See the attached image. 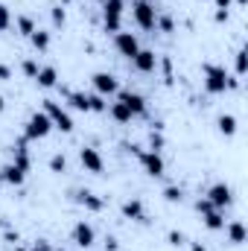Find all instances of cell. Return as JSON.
<instances>
[{"label": "cell", "mask_w": 248, "mask_h": 251, "mask_svg": "<svg viewBox=\"0 0 248 251\" xmlns=\"http://www.w3.org/2000/svg\"><path fill=\"white\" fill-rule=\"evenodd\" d=\"M201 76H204V91L207 94H225V91H231V76H228V70L222 67V64H204L201 67Z\"/></svg>", "instance_id": "cell-1"}, {"label": "cell", "mask_w": 248, "mask_h": 251, "mask_svg": "<svg viewBox=\"0 0 248 251\" xmlns=\"http://www.w3.org/2000/svg\"><path fill=\"white\" fill-rule=\"evenodd\" d=\"M196 210H198L204 228H210V231H222V228H225V210L213 207L207 199H198V201H196Z\"/></svg>", "instance_id": "cell-2"}, {"label": "cell", "mask_w": 248, "mask_h": 251, "mask_svg": "<svg viewBox=\"0 0 248 251\" xmlns=\"http://www.w3.org/2000/svg\"><path fill=\"white\" fill-rule=\"evenodd\" d=\"M53 131V123L44 111H35L29 120H26V128H24V140H44L47 134Z\"/></svg>", "instance_id": "cell-3"}, {"label": "cell", "mask_w": 248, "mask_h": 251, "mask_svg": "<svg viewBox=\"0 0 248 251\" xmlns=\"http://www.w3.org/2000/svg\"><path fill=\"white\" fill-rule=\"evenodd\" d=\"M131 18H134V24L140 26V29H155V21H158V9L149 3V0H137V3H131Z\"/></svg>", "instance_id": "cell-4"}, {"label": "cell", "mask_w": 248, "mask_h": 251, "mask_svg": "<svg viewBox=\"0 0 248 251\" xmlns=\"http://www.w3.org/2000/svg\"><path fill=\"white\" fill-rule=\"evenodd\" d=\"M123 12H125L123 0H105V3H102V21H105V29H108V32H120Z\"/></svg>", "instance_id": "cell-5"}, {"label": "cell", "mask_w": 248, "mask_h": 251, "mask_svg": "<svg viewBox=\"0 0 248 251\" xmlns=\"http://www.w3.org/2000/svg\"><path fill=\"white\" fill-rule=\"evenodd\" d=\"M44 114L50 117V123H53V128H62V131H73V117L64 111L59 102H44Z\"/></svg>", "instance_id": "cell-6"}, {"label": "cell", "mask_w": 248, "mask_h": 251, "mask_svg": "<svg viewBox=\"0 0 248 251\" xmlns=\"http://www.w3.org/2000/svg\"><path fill=\"white\" fill-rule=\"evenodd\" d=\"M137 161H140V167H143V173L146 176H152V178H161L164 176V158H161V152H140L137 149Z\"/></svg>", "instance_id": "cell-7"}, {"label": "cell", "mask_w": 248, "mask_h": 251, "mask_svg": "<svg viewBox=\"0 0 248 251\" xmlns=\"http://www.w3.org/2000/svg\"><path fill=\"white\" fill-rule=\"evenodd\" d=\"M213 207H219V210H225V207H231V201H234V190L228 187L225 181H216L213 187L207 190V196H204Z\"/></svg>", "instance_id": "cell-8"}, {"label": "cell", "mask_w": 248, "mask_h": 251, "mask_svg": "<svg viewBox=\"0 0 248 251\" xmlns=\"http://www.w3.org/2000/svg\"><path fill=\"white\" fill-rule=\"evenodd\" d=\"M114 47H117V53L125 56V59H134V56L140 53V41H137V35H134V32H117Z\"/></svg>", "instance_id": "cell-9"}, {"label": "cell", "mask_w": 248, "mask_h": 251, "mask_svg": "<svg viewBox=\"0 0 248 251\" xmlns=\"http://www.w3.org/2000/svg\"><path fill=\"white\" fill-rule=\"evenodd\" d=\"M79 161H82V167H85L88 173H102V170H105V161H102V155H99L94 146H82V149H79Z\"/></svg>", "instance_id": "cell-10"}, {"label": "cell", "mask_w": 248, "mask_h": 251, "mask_svg": "<svg viewBox=\"0 0 248 251\" xmlns=\"http://www.w3.org/2000/svg\"><path fill=\"white\" fill-rule=\"evenodd\" d=\"M117 102H123L134 117L146 114V100H143L140 94H134V91H117Z\"/></svg>", "instance_id": "cell-11"}, {"label": "cell", "mask_w": 248, "mask_h": 251, "mask_svg": "<svg viewBox=\"0 0 248 251\" xmlns=\"http://www.w3.org/2000/svg\"><path fill=\"white\" fill-rule=\"evenodd\" d=\"M73 243H76L79 249H91V246L97 243V231H94V225H88V222H76V225H73Z\"/></svg>", "instance_id": "cell-12"}, {"label": "cell", "mask_w": 248, "mask_h": 251, "mask_svg": "<svg viewBox=\"0 0 248 251\" xmlns=\"http://www.w3.org/2000/svg\"><path fill=\"white\" fill-rule=\"evenodd\" d=\"M94 88L99 97H108V94H117L120 91V82L114 73H94Z\"/></svg>", "instance_id": "cell-13"}, {"label": "cell", "mask_w": 248, "mask_h": 251, "mask_svg": "<svg viewBox=\"0 0 248 251\" xmlns=\"http://www.w3.org/2000/svg\"><path fill=\"white\" fill-rule=\"evenodd\" d=\"M131 64H134L137 73H152V70L158 67V56H155L152 50H143V47H140V53L131 59Z\"/></svg>", "instance_id": "cell-14"}, {"label": "cell", "mask_w": 248, "mask_h": 251, "mask_svg": "<svg viewBox=\"0 0 248 251\" xmlns=\"http://www.w3.org/2000/svg\"><path fill=\"white\" fill-rule=\"evenodd\" d=\"M76 201H79L85 210H94V213H99V210L105 207V201H102L99 196H94L91 190H79V193H76Z\"/></svg>", "instance_id": "cell-15"}, {"label": "cell", "mask_w": 248, "mask_h": 251, "mask_svg": "<svg viewBox=\"0 0 248 251\" xmlns=\"http://www.w3.org/2000/svg\"><path fill=\"white\" fill-rule=\"evenodd\" d=\"M123 216L125 219H134V222H143V219H146L143 201H140V199H125L123 201Z\"/></svg>", "instance_id": "cell-16"}, {"label": "cell", "mask_w": 248, "mask_h": 251, "mask_svg": "<svg viewBox=\"0 0 248 251\" xmlns=\"http://www.w3.org/2000/svg\"><path fill=\"white\" fill-rule=\"evenodd\" d=\"M67 102H70V108H76V111H91V94H85V91H67Z\"/></svg>", "instance_id": "cell-17"}, {"label": "cell", "mask_w": 248, "mask_h": 251, "mask_svg": "<svg viewBox=\"0 0 248 251\" xmlns=\"http://www.w3.org/2000/svg\"><path fill=\"white\" fill-rule=\"evenodd\" d=\"M225 234H228V243H231V246H243V243H246V225H243L240 219L228 222V225H225Z\"/></svg>", "instance_id": "cell-18"}, {"label": "cell", "mask_w": 248, "mask_h": 251, "mask_svg": "<svg viewBox=\"0 0 248 251\" xmlns=\"http://www.w3.org/2000/svg\"><path fill=\"white\" fill-rule=\"evenodd\" d=\"M35 82H38V88H56V82H59V73H56V67H38V76H35Z\"/></svg>", "instance_id": "cell-19"}, {"label": "cell", "mask_w": 248, "mask_h": 251, "mask_svg": "<svg viewBox=\"0 0 248 251\" xmlns=\"http://www.w3.org/2000/svg\"><path fill=\"white\" fill-rule=\"evenodd\" d=\"M24 178H26V173H24V170H18L15 164L3 167V181H6V184H15V187H18V184H24Z\"/></svg>", "instance_id": "cell-20"}, {"label": "cell", "mask_w": 248, "mask_h": 251, "mask_svg": "<svg viewBox=\"0 0 248 251\" xmlns=\"http://www.w3.org/2000/svg\"><path fill=\"white\" fill-rule=\"evenodd\" d=\"M216 126H219V131H222L225 137H234V134H237V117H234V114H222V117L216 120Z\"/></svg>", "instance_id": "cell-21"}, {"label": "cell", "mask_w": 248, "mask_h": 251, "mask_svg": "<svg viewBox=\"0 0 248 251\" xmlns=\"http://www.w3.org/2000/svg\"><path fill=\"white\" fill-rule=\"evenodd\" d=\"M15 26H18V32H21V35H26V38L38 29V26H35V21H32L29 15H18V18H15Z\"/></svg>", "instance_id": "cell-22"}, {"label": "cell", "mask_w": 248, "mask_h": 251, "mask_svg": "<svg viewBox=\"0 0 248 251\" xmlns=\"http://www.w3.org/2000/svg\"><path fill=\"white\" fill-rule=\"evenodd\" d=\"M29 41H32V47H35V50H41V53H44V50L50 47V32H47V29H35V32L29 35Z\"/></svg>", "instance_id": "cell-23"}, {"label": "cell", "mask_w": 248, "mask_h": 251, "mask_svg": "<svg viewBox=\"0 0 248 251\" xmlns=\"http://www.w3.org/2000/svg\"><path fill=\"white\" fill-rule=\"evenodd\" d=\"M108 111H111V117H114L117 123H131V117H134L123 102H111V108H108Z\"/></svg>", "instance_id": "cell-24"}, {"label": "cell", "mask_w": 248, "mask_h": 251, "mask_svg": "<svg viewBox=\"0 0 248 251\" xmlns=\"http://www.w3.org/2000/svg\"><path fill=\"white\" fill-rule=\"evenodd\" d=\"M234 67H237V76H246V70H248V50L246 47L237 50V62H234Z\"/></svg>", "instance_id": "cell-25"}, {"label": "cell", "mask_w": 248, "mask_h": 251, "mask_svg": "<svg viewBox=\"0 0 248 251\" xmlns=\"http://www.w3.org/2000/svg\"><path fill=\"white\" fill-rule=\"evenodd\" d=\"M164 199H167L170 204H178V201L184 199V190H181V187H167V190H164Z\"/></svg>", "instance_id": "cell-26"}, {"label": "cell", "mask_w": 248, "mask_h": 251, "mask_svg": "<svg viewBox=\"0 0 248 251\" xmlns=\"http://www.w3.org/2000/svg\"><path fill=\"white\" fill-rule=\"evenodd\" d=\"M9 26H12V12H9V6L0 3V32H6Z\"/></svg>", "instance_id": "cell-27"}, {"label": "cell", "mask_w": 248, "mask_h": 251, "mask_svg": "<svg viewBox=\"0 0 248 251\" xmlns=\"http://www.w3.org/2000/svg\"><path fill=\"white\" fill-rule=\"evenodd\" d=\"M50 170H53V173H64V170H67V158H64V155H53V158H50Z\"/></svg>", "instance_id": "cell-28"}, {"label": "cell", "mask_w": 248, "mask_h": 251, "mask_svg": "<svg viewBox=\"0 0 248 251\" xmlns=\"http://www.w3.org/2000/svg\"><path fill=\"white\" fill-rule=\"evenodd\" d=\"M21 70H24V73H26L29 79H35V76H38V62H32V59H26V62L21 64Z\"/></svg>", "instance_id": "cell-29"}, {"label": "cell", "mask_w": 248, "mask_h": 251, "mask_svg": "<svg viewBox=\"0 0 248 251\" xmlns=\"http://www.w3.org/2000/svg\"><path fill=\"white\" fill-rule=\"evenodd\" d=\"M64 21H67L64 6H53V24H56V26H64Z\"/></svg>", "instance_id": "cell-30"}, {"label": "cell", "mask_w": 248, "mask_h": 251, "mask_svg": "<svg viewBox=\"0 0 248 251\" xmlns=\"http://www.w3.org/2000/svg\"><path fill=\"white\" fill-rule=\"evenodd\" d=\"M149 143H152V149H149V152H161V149H164V137H161V134H155V131L149 134Z\"/></svg>", "instance_id": "cell-31"}, {"label": "cell", "mask_w": 248, "mask_h": 251, "mask_svg": "<svg viewBox=\"0 0 248 251\" xmlns=\"http://www.w3.org/2000/svg\"><path fill=\"white\" fill-rule=\"evenodd\" d=\"M108 105H105V100L97 94V97H91V111H105Z\"/></svg>", "instance_id": "cell-32"}, {"label": "cell", "mask_w": 248, "mask_h": 251, "mask_svg": "<svg viewBox=\"0 0 248 251\" xmlns=\"http://www.w3.org/2000/svg\"><path fill=\"white\" fill-rule=\"evenodd\" d=\"M158 26H161L164 32H173V21H170V18H158V21H155V29H158Z\"/></svg>", "instance_id": "cell-33"}, {"label": "cell", "mask_w": 248, "mask_h": 251, "mask_svg": "<svg viewBox=\"0 0 248 251\" xmlns=\"http://www.w3.org/2000/svg\"><path fill=\"white\" fill-rule=\"evenodd\" d=\"M170 246H184V234L181 231H170Z\"/></svg>", "instance_id": "cell-34"}, {"label": "cell", "mask_w": 248, "mask_h": 251, "mask_svg": "<svg viewBox=\"0 0 248 251\" xmlns=\"http://www.w3.org/2000/svg\"><path fill=\"white\" fill-rule=\"evenodd\" d=\"M9 79H12V70L6 64H0V82H9Z\"/></svg>", "instance_id": "cell-35"}, {"label": "cell", "mask_w": 248, "mask_h": 251, "mask_svg": "<svg viewBox=\"0 0 248 251\" xmlns=\"http://www.w3.org/2000/svg\"><path fill=\"white\" fill-rule=\"evenodd\" d=\"M105 249H108V251H117V249H120V243H117L114 237H108V240H105Z\"/></svg>", "instance_id": "cell-36"}, {"label": "cell", "mask_w": 248, "mask_h": 251, "mask_svg": "<svg viewBox=\"0 0 248 251\" xmlns=\"http://www.w3.org/2000/svg\"><path fill=\"white\" fill-rule=\"evenodd\" d=\"M213 3H216V9H225V12H228V9H231V3H234V0H213Z\"/></svg>", "instance_id": "cell-37"}, {"label": "cell", "mask_w": 248, "mask_h": 251, "mask_svg": "<svg viewBox=\"0 0 248 251\" xmlns=\"http://www.w3.org/2000/svg\"><path fill=\"white\" fill-rule=\"evenodd\" d=\"M216 21H228V12L225 9H216Z\"/></svg>", "instance_id": "cell-38"}, {"label": "cell", "mask_w": 248, "mask_h": 251, "mask_svg": "<svg viewBox=\"0 0 248 251\" xmlns=\"http://www.w3.org/2000/svg\"><path fill=\"white\" fill-rule=\"evenodd\" d=\"M190 251H207V249H204L201 243H193V246H190Z\"/></svg>", "instance_id": "cell-39"}, {"label": "cell", "mask_w": 248, "mask_h": 251, "mask_svg": "<svg viewBox=\"0 0 248 251\" xmlns=\"http://www.w3.org/2000/svg\"><path fill=\"white\" fill-rule=\"evenodd\" d=\"M3 108H6V100H3V97H0V114H3Z\"/></svg>", "instance_id": "cell-40"}, {"label": "cell", "mask_w": 248, "mask_h": 251, "mask_svg": "<svg viewBox=\"0 0 248 251\" xmlns=\"http://www.w3.org/2000/svg\"><path fill=\"white\" fill-rule=\"evenodd\" d=\"M234 3H237V6H246L248 0H234Z\"/></svg>", "instance_id": "cell-41"}, {"label": "cell", "mask_w": 248, "mask_h": 251, "mask_svg": "<svg viewBox=\"0 0 248 251\" xmlns=\"http://www.w3.org/2000/svg\"><path fill=\"white\" fill-rule=\"evenodd\" d=\"M12 251H26V249H18V246H15V249H12Z\"/></svg>", "instance_id": "cell-42"}, {"label": "cell", "mask_w": 248, "mask_h": 251, "mask_svg": "<svg viewBox=\"0 0 248 251\" xmlns=\"http://www.w3.org/2000/svg\"><path fill=\"white\" fill-rule=\"evenodd\" d=\"M56 251H64V249H56Z\"/></svg>", "instance_id": "cell-43"}, {"label": "cell", "mask_w": 248, "mask_h": 251, "mask_svg": "<svg viewBox=\"0 0 248 251\" xmlns=\"http://www.w3.org/2000/svg\"><path fill=\"white\" fill-rule=\"evenodd\" d=\"M102 3H105V0H102Z\"/></svg>", "instance_id": "cell-44"}]
</instances>
